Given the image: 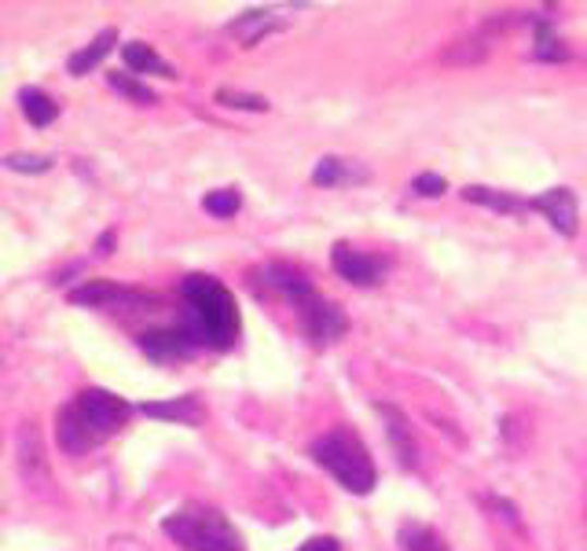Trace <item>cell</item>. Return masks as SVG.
Returning <instances> with one entry per match:
<instances>
[{"label": "cell", "instance_id": "44dd1931", "mask_svg": "<svg viewBox=\"0 0 587 551\" xmlns=\"http://www.w3.org/2000/svg\"><path fill=\"white\" fill-rule=\"evenodd\" d=\"M242 206V199L236 188H217V192H209L206 199H202V209L214 217H236Z\"/></svg>", "mask_w": 587, "mask_h": 551}, {"label": "cell", "instance_id": "d6986e66", "mask_svg": "<svg viewBox=\"0 0 587 551\" xmlns=\"http://www.w3.org/2000/svg\"><path fill=\"white\" fill-rule=\"evenodd\" d=\"M400 544H404V551H448L444 537L427 523H404L400 526Z\"/></svg>", "mask_w": 587, "mask_h": 551}, {"label": "cell", "instance_id": "603a6c76", "mask_svg": "<svg viewBox=\"0 0 587 551\" xmlns=\"http://www.w3.org/2000/svg\"><path fill=\"white\" fill-rule=\"evenodd\" d=\"M217 104L239 107V110H268V99H265V96H254V93H231V88H220V93H217Z\"/></svg>", "mask_w": 587, "mask_h": 551}, {"label": "cell", "instance_id": "8992f818", "mask_svg": "<svg viewBox=\"0 0 587 551\" xmlns=\"http://www.w3.org/2000/svg\"><path fill=\"white\" fill-rule=\"evenodd\" d=\"M331 265L342 279L352 287H374L386 276V257H374L368 250H357L352 243H334L331 247Z\"/></svg>", "mask_w": 587, "mask_h": 551}, {"label": "cell", "instance_id": "7c38bea8", "mask_svg": "<svg viewBox=\"0 0 587 551\" xmlns=\"http://www.w3.org/2000/svg\"><path fill=\"white\" fill-rule=\"evenodd\" d=\"M368 177L371 169H363L360 163H352V158H338V155L320 158L316 169H312V184L320 188H346V184H360V180Z\"/></svg>", "mask_w": 587, "mask_h": 551}, {"label": "cell", "instance_id": "cb8c5ba5", "mask_svg": "<svg viewBox=\"0 0 587 551\" xmlns=\"http://www.w3.org/2000/svg\"><path fill=\"white\" fill-rule=\"evenodd\" d=\"M4 166L15 169V173H45V169H52V158H45V155H8Z\"/></svg>", "mask_w": 587, "mask_h": 551}, {"label": "cell", "instance_id": "4fadbf2b", "mask_svg": "<svg viewBox=\"0 0 587 551\" xmlns=\"http://www.w3.org/2000/svg\"><path fill=\"white\" fill-rule=\"evenodd\" d=\"M115 45H118V29H115V26L99 29L93 41H88L85 48H77V52L67 59V70H70V74H74V77H85L88 70H96L99 63H104V59L110 56V48H115Z\"/></svg>", "mask_w": 587, "mask_h": 551}, {"label": "cell", "instance_id": "5b68a950", "mask_svg": "<svg viewBox=\"0 0 587 551\" xmlns=\"http://www.w3.org/2000/svg\"><path fill=\"white\" fill-rule=\"evenodd\" d=\"M294 309H298L301 331H306L309 343L316 346V349H327V346L338 343V338H346L349 316H346V309H342L338 302H327V298L312 290V295L301 298V302L294 306Z\"/></svg>", "mask_w": 587, "mask_h": 551}, {"label": "cell", "instance_id": "ac0fdd59", "mask_svg": "<svg viewBox=\"0 0 587 551\" xmlns=\"http://www.w3.org/2000/svg\"><path fill=\"white\" fill-rule=\"evenodd\" d=\"M463 199L489 206V209H495V214H522V209H532L529 199H518V195H511V192H495V188H478V184L463 188Z\"/></svg>", "mask_w": 587, "mask_h": 551}, {"label": "cell", "instance_id": "6da1fadb", "mask_svg": "<svg viewBox=\"0 0 587 551\" xmlns=\"http://www.w3.org/2000/svg\"><path fill=\"white\" fill-rule=\"evenodd\" d=\"M133 416V405L110 390L88 386L56 412V441L70 456H85L115 438Z\"/></svg>", "mask_w": 587, "mask_h": 551}, {"label": "cell", "instance_id": "7402d4cb", "mask_svg": "<svg viewBox=\"0 0 587 551\" xmlns=\"http://www.w3.org/2000/svg\"><path fill=\"white\" fill-rule=\"evenodd\" d=\"M107 82H110V88H118L121 96L136 99V104H155V93H151L147 85H140L136 77H129V74H110Z\"/></svg>", "mask_w": 587, "mask_h": 551}, {"label": "cell", "instance_id": "ba28073f", "mask_svg": "<svg viewBox=\"0 0 587 551\" xmlns=\"http://www.w3.org/2000/svg\"><path fill=\"white\" fill-rule=\"evenodd\" d=\"M140 349H144L151 360H158V364H169V360L195 357V349L202 346L188 335V327H161V331H144V335H140Z\"/></svg>", "mask_w": 587, "mask_h": 551}, {"label": "cell", "instance_id": "e0dca14e", "mask_svg": "<svg viewBox=\"0 0 587 551\" xmlns=\"http://www.w3.org/2000/svg\"><path fill=\"white\" fill-rule=\"evenodd\" d=\"M19 107H23L26 122L37 129L52 125L59 115V104L48 93H40V88H19Z\"/></svg>", "mask_w": 587, "mask_h": 551}, {"label": "cell", "instance_id": "484cf974", "mask_svg": "<svg viewBox=\"0 0 587 551\" xmlns=\"http://www.w3.org/2000/svg\"><path fill=\"white\" fill-rule=\"evenodd\" d=\"M298 551H342V544L334 537H312V540H306Z\"/></svg>", "mask_w": 587, "mask_h": 551}, {"label": "cell", "instance_id": "4316f807", "mask_svg": "<svg viewBox=\"0 0 587 551\" xmlns=\"http://www.w3.org/2000/svg\"><path fill=\"white\" fill-rule=\"evenodd\" d=\"M110 243H115V232H107V236H99V254H110Z\"/></svg>", "mask_w": 587, "mask_h": 551}, {"label": "cell", "instance_id": "3957f363", "mask_svg": "<svg viewBox=\"0 0 587 551\" xmlns=\"http://www.w3.org/2000/svg\"><path fill=\"white\" fill-rule=\"evenodd\" d=\"M309 456L316 459L346 493L368 496L374 482H379V470H374L368 445H363V438L352 427H331L327 434H320L309 445Z\"/></svg>", "mask_w": 587, "mask_h": 551}, {"label": "cell", "instance_id": "d4e9b609", "mask_svg": "<svg viewBox=\"0 0 587 551\" xmlns=\"http://www.w3.org/2000/svg\"><path fill=\"white\" fill-rule=\"evenodd\" d=\"M411 192L415 195H427V199H438L441 192H448V188H444V180L438 173H419V177L411 180Z\"/></svg>", "mask_w": 587, "mask_h": 551}, {"label": "cell", "instance_id": "9a60e30c", "mask_svg": "<svg viewBox=\"0 0 587 551\" xmlns=\"http://www.w3.org/2000/svg\"><path fill=\"white\" fill-rule=\"evenodd\" d=\"M121 59H125L129 70H136V74H158V77H177V70L161 59L155 48L144 45V41H129L121 48Z\"/></svg>", "mask_w": 587, "mask_h": 551}, {"label": "cell", "instance_id": "5bb4252c", "mask_svg": "<svg viewBox=\"0 0 587 551\" xmlns=\"http://www.w3.org/2000/svg\"><path fill=\"white\" fill-rule=\"evenodd\" d=\"M265 284L268 287H276L283 298H290L294 306L301 302V298H309L312 287L309 284V276L306 273H298V268H290V265H265Z\"/></svg>", "mask_w": 587, "mask_h": 551}, {"label": "cell", "instance_id": "8fae6325", "mask_svg": "<svg viewBox=\"0 0 587 551\" xmlns=\"http://www.w3.org/2000/svg\"><path fill=\"white\" fill-rule=\"evenodd\" d=\"M140 412L151 416V419H169V423H184V427H199L206 419V408L195 394H184V397H169V400H147L140 405Z\"/></svg>", "mask_w": 587, "mask_h": 551}, {"label": "cell", "instance_id": "2e32d148", "mask_svg": "<svg viewBox=\"0 0 587 551\" xmlns=\"http://www.w3.org/2000/svg\"><path fill=\"white\" fill-rule=\"evenodd\" d=\"M283 19H276L272 12H242L239 19H231L228 23V34L239 37L242 45H257L261 37L272 34V29H279Z\"/></svg>", "mask_w": 587, "mask_h": 551}, {"label": "cell", "instance_id": "277c9868", "mask_svg": "<svg viewBox=\"0 0 587 551\" xmlns=\"http://www.w3.org/2000/svg\"><path fill=\"white\" fill-rule=\"evenodd\" d=\"M161 534L184 551H247L242 534L228 523L225 511L206 504H184L161 518Z\"/></svg>", "mask_w": 587, "mask_h": 551}, {"label": "cell", "instance_id": "52a82bcc", "mask_svg": "<svg viewBox=\"0 0 587 551\" xmlns=\"http://www.w3.org/2000/svg\"><path fill=\"white\" fill-rule=\"evenodd\" d=\"M70 302L88 306V309H110V306H155V295H144V290L133 287H118L110 279H85L81 287L70 290Z\"/></svg>", "mask_w": 587, "mask_h": 551}, {"label": "cell", "instance_id": "7a4b0ae2", "mask_svg": "<svg viewBox=\"0 0 587 551\" xmlns=\"http://www.w3.org/2000/svg\"><path fill=\"white\" fill-rule=\"evenodd\" d=\"M184 295V327L199 346L228 349L239 338V306L236 295L214 276H188L180 284Z\"/></svg>", "mask_w": 587, "mask_h": 551}, {"label": "cell", "instance_id": "30bf717a", "mask_svg": "<svg viewBox=\"0 0 587 551\" xmlns=\"http://www.w3.org/2000/svg\"><path fill=\"white\" fill-rule=\"evenodd\" d=\"M379 416L386 419V434H390L393 453H397V459H400V467L415 470V467H419V445H415L411 423L404 419V412L397 405H379Z\"/></svg>", "mask_w": 587, "mask_h": 551}, {"label": "cell", "instance_id": "9c48e42d", "mask_svg": "<svg viewBox=\"0 0 587 551\" xmlns=\"http://www.w3.org/2000/svg\"><path fill=\"white\" fill-rule=\"evenodd\" d=\"M529 206L536 214H543L554 225V232L562 236H576V228H580V206H576V195L570 188H551V192L529 199Z\"/></svg>", "mask_w": 587, "mask_h": 551}, {"label": "cell", "instance_id": "ffe728a7", "mask_svg": "<svg viewBox=\"0 0 587 551\" xmlns=\"http://www.w3.org/2000/svg\"><path fill=\"white\" fill-rule=\"evenodd\" d=\"M536 59H548V63H562L565 56H570V48L559 41V34H554L551 23H536V48H532Z\"/></svg>", "mask_w": 587, "mask_h": 551}]
</instances>
